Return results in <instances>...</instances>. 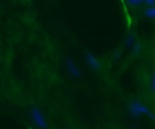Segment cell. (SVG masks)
<instances>
[{
    "label": "cell",
    "mask_w": 155,
    "mask_h": 129,
    "mask_svg": "<svg viewBox=\"0 0 155 129\" xmlns=\"http://www.w3.org/2000/svg\"><path fill=\"white\" fill-rule=\"evenodd\" d=\"M128 110H130V113L134 117H139L140 115H147L148 116V113L150 112L148 110V107L144 106L143 104H140L139 101H132L128 106Z\"/></svg>",
    "instance_id": "6da1fadb"
},
{
    "label": "cell",
    "mask_w": 155,
    "mask_h": 129,
    "mask_svg": "<svg viewBox=\"0 0 155 129\" xmlns=\"http://www.w3.org/2000/svg\"><path fill=\"white\" fill-rule=\"evenodd\" d=\"M144 2H147V4H149V5H153V4L155 2V0H144Z\"/></svg>",
    "instance_id": "30bf717a"
},
{
    "label": "cell",
    "mask_w": 155,
    "mask_h": 129,
    "mask_svg": "<svg viewBox=\"0 0 155 129\" xmlns=\"http://www.w3.org/2000/svg\"><path fill=\"white\" fill-rule=\"evenodd\" d=\"M150 88H151V92L155 94V74L151 76V81H150Z\"/></svg>",
    "instance_id": "8992f818"
},
{
    "label": "cell",
    "mask_w": 155,
    "mask_h": 129,
    "mask_svg": "<svg viewBox=\"0 0 155 129\" xmlns=\"http://www.w3.org/2000/svg\"><path fill=\"white\" fill-rule=\"evenodd\" d=\"M127 1H128L130 4H133V5H134V4L137 5V4H139V2H142V0H127Z\"/></svg>",
    "instance_id": "9c48e42d"
},
{
    "label": "cell",
    "mask_w": 155,
    "mask_h": 129,
    "mask_svg": "<svg viewBox=\"0 0 155 129\" xmlns=\"http://www.w3.org/2000/svg\"><path fill=\"white\" fill-rule=\"evenodd\" d=\"M31 118H33L34 123H35L39 128H41V129H45V128H46V121H45L42 113H41L38 109H35V107L31 110Z\"/></svg>",
    "instance_id": "7a4b0ae2"
},
{
    "label": "cell",
    "mask_w": 155,
    "mask_h": 129,
    "mask_svg": "<svg viewBox=\"0 0 155 129\" xmlns=\"http://www.w3.org/2000/svg\"><path fill=\"white\" fill-rule=\"evenodd\" d=\"M85 57H86V61L91 66V69H93V70H99L101 69V65H99V63H98V60L96 59L94 55H92L91 53H86Z\"/></svg>",
    "instance_id": "3957f363"
},
{
    "label": "cell",
    "mask_w": 155,
    "mask_h": 129,
    "mask_svg": "<svg viewBox=\"0 0 155 129\" xmlns=\"http://www.w3.org/2000/svg\"><path fill=\"white\" fill-rule=\"evenodd\" d=\"M139 49H140L139 43H136V45L133 46V53H138V52H139Z\"/></svg>",
    "instance_id": "ba28073f"
},
{
    "label": "cell",
    "mask_w": 155,
    "mask_h": 129,
    "mask_svg": "<svg viewBox=\"0 0 155 129\" xmlns=\"http://www.w3.org/2000/svg\"><path fill=\"white\" fill-rule=\"evenodd\" d=\"M144 13H145V16L149 17V18H155V6H151V7L147 8V10L144 11Z\"/></svg>",
    "instance_id": "5b68a950"
},
{
    "label": "cell",
    "mask_w": 155,
    "mask_h": 129,
    "mask_svg": "<svg viewBox=\"0 0 155 129\" xmlns=\"http://www.w3.org/2000/svg\"><path fill=\"white\" fill-rule=\"evenodd\" d=\"M132 42H133V37H132V36H128V37L126 39V41H125L126 46H131V45H132Z\"/></svg>",
    "instance_id": "52a82bcc"
},
{
    "label": "cell",
    "mask_w": 155,
    "mask_h": 129,
    "mask_svg": "<svg viewBox=\"0 0 155 129\" xmlns=\"http://www.w3.org/2000/svg\"><path fill=\"white\" fill-rule=\"evenodd\" d=\"M67 68H68V71L74 76V77H79L81 74H80V71H79V69L76 68V65L74 64V61L71 60V59H67Z\"/></svg>",
    "instance_id": "277c9868"
}]
</instances>
